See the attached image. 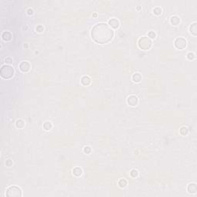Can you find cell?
Here are the masks:
<instances>
[{
    "instance_id": "cell-8",
    "label": "cell",
    "mask_w": 197,
    "mask_h": 197,
    "mask_svg": "<svg viewBox=\"0 0 197 197\" xmlns=\"http://www.w3.org/2000/svg\"><path fill=\"white\" fill-rule=\"evenodd\" d=\"M108 25H109L112 29H118L119 26V21L117 19V18H112L109 20V22H108Z\"/></svg>"
},
{
    "instance_id": "cell-6",
    "label": "cell",
    "mask_w": 197,
    "mask_h": 197,
    "mask_svg": "<svg viewBox=\"0 0 197 197\" xmlns=\"http://www.w3.org/2000/svg\"><path fill=\"white\" fill-rule=\"evenodd\" d=\"M18 68L22 72H27L31 69V64L27 61H22L20 62Z\"/></svg>"
},
{
    "instance_id": "cell-11",
    "label": "cell",
    "mask_w": 197,
    "mask_h": 197,
    "mask_svg": "<svg viewBox=\"0 0 197 197\" xmlns=\"http://www.w3.org/2000/svg\"><path fill=\"white\" fill-rule=\"evenodd\" d=\"M12 37V36L10 32H9V31H5V32H3L2 34V39L4 41H9V40H11Z\"/></svg>"
},
{
    "instance_id": "cell-10",
    "label": "cell",
    "mask_w": 197,
    "mask_h": 197,
    "mask_svg": "<svg viewBox=\"0 0 197 197\" xmlns=\"http://www.w3.org/2000/svg\"><path fill=\"white\" fill-rule=\"evenodd\" d=\"M91 78L90 77V76H88V75H84V76H82V77L81 78V83L83 85V86H89V85H90L91 84Z\"/></svg>"
},
{
    "instance_id": "cell-9",
    "label": "cell",
    "mask_w": 197,
    "mask_h": 197,
    "mask_svg": "<svg viewBox=\"0 0 197 197\" xmlns=\"http://www.w3.org/2000/svg\"><path fill=\"white\" fill-rule=\"evenodd\" d=\"M187 191L190 194H194L197 191V186L196 184L193 182V183H189L187 186Z\"/></svg>"
},
{
    "instance_id": "cell-13",
    "label": "cell",
    "mask_w": 197,
    "mask_h": 197,
    "mask_svg": "<svg viewBox=\"0 0 197 197\" xmlns=\"http://www.w3.org/2000/svg\"><path fill=\"white\" fill-rule=\"evenodd\" d=\"M189 32H190V33L193 34L195 36L197 35V23L196 22H193L191 25H190Z\"/></svg>"
},
{
    "instance_id": "cell-2",
    "label": "cell",
    "mask_w": 197,
    "mask_h": 197,
    "mask_svg": "<svg viewBox=\"0 0 197 197\" xmlns=\"http://www.w3.org/2000/svg\"><path fill=\"white\" fill-rule=\"evenodd\" d=\"M15 74V69L10 65H4L2 66L1 69H0V75L5 79H11L12 76Z\"/></svg>"
},
{
    "instance_id": "cell-27",
    "label": "cell",
    "mask_w": 197,
    "mask_h": 197,
    "mask_svg": "<svg viewBox=\"0 0 197 197\" xmlns=\"http://www.w3.org/2000/svg\"><path fill=\"white\" fill-rule=\"evenodd\" d=\"M27 12H28V14L29 15H33V13H34V11L32 9H29L28 10H27Z\"/></svg>"
},
{
    "instance_id": "cell-4",
    "label": "cell",
    "mask_w": 197,
    "mask_h": 197,
    "mask_svg": "<svg viewBox=\"0 0 197 197\" xmlns=\"http://www.w3.org/2000/svg\"><path fill=\"white\" fill-rule=\"evenodd\" d=\"M138 46L143 50H149L152 46V41L149 37L143 36L139 39Z\"/></svg>"
},
{
    "instance_id": "cell-1",
    "label": "cell",
    "mask_w": 197,
    "mask_h": 197,
    "mask_svg": "<svg viewBox=\"0 0 197 197\" xmlns=\"http://www.w3.org/2000/svg\"><path fill=\"white\" fill-rule=\"evenodd\" d=\"M91 37L99 44H106L113 39L114 31L107 23L99 22L92 27Z\"/></svg>"
},
{
    "instance_id": "cell-20",
    "label": "cell",
    "mask_w": 197,
    "mask_h": 197,
    "mask_svg": "<svg viewBox=\"0 0 197 197\" xmlns=\"http://www.w3.org/2000/svg\"><path fill=\"white\" fill-rule=\"evenodd\" d=\"M148 37L149 38V39H155V38L156 37V33H155L154 31H150L149 32V33H148Z\"/></svg>"
},
{
    "instance_id": "cell-22",
    "label": "cell",
    "mask_w": 197,
    "mask_h": 197,
    "mask_svg": "<svg viewBox=\"0 0 197 197\" xmlns=\"http://www.w3.org/2000/svg\"><path fill=\"white\" fill-rule=\"evenodd\" d=\"M139 174V172L136 170V169H132L131 170V172H130V176L133 178H136Z\"/></svg>"
},
{
    "instance_id": "cell-19",
    "label": "cell",
    "mask_w": 197,
    "mask_h": 197,
    "mask_svg": "<svg viewBox=\"0 0 197 197\" xmlns=\"http://www.w3.org/2000/svg\"><path fill=\"white\" fill-rule=\"evenodd\" d=\"M118 184H119V186L121 187V188H124L127 185V181L125 179H121L119 180Z\"/></svg>"
},
{
    "instance_id": "cell-24",
    "label": "cell",
    "mask_w": 197,
    "mask_h": 197,
    "mask_svg": "<svg viewBox=\"0 0 197 197\" xmlns=\"http://www.w3.org/2000/svg\"><path fill=\"white\" fill-rule=\"evenodd\" d=\"M195 58V54L193 53H189L187 54V59L189 60H193Z\"/></svg>"
},
{
    "instance_id": "cell-17",
    "label": "cell",
    "mask_w": 197,
    "mask_h": 197,
    "mask_svg": "<svg viewBox=\"0 0 197 197\" xmlns=\"http://www.w3.org/2000/svg\"><path fill=\"white\" fill-rule=\"evenodd\" d=\"M179 132H180V134L182 135V136H186L188 134V132H189V129L187 128L186 126H182L179 129Z\"/></svg>"
},
{
    "instance_id": "cell-15",
    "label": "cell",
    "mask_w": 197,
    "mask_h": 197,
    "mask_svg": "<svg viewBox=\"0 0 197 197\" xmlns=\"http://www.w3.org/2000/svg\"><path fill=\"white\" fill-rule=\"evenodd\" d=\"M25 123L23 121L22 119H17L16 122V126L17 127L18 129H22L23 127L25 126Z\"/></svg>"
},
{
    "instance_id": "cell-12",
    "label": "cell",
    "mask_w": 197,
    "mask_h": 197,
    "mask_svg": "<svg viewBox=\"0 0 197 197\" xmlns=\"http://www.w3.org/2000/svg\"><path fill=\"white\" fill-rule=\"evenodd\" d=\"M170 22L173 25H178L180 22V18L177 16H173L170 18Z\"/></svg>"
},
{
    "instance_id": "cell-5",
    "label": "cell",
    "mask_w": 197,
    "mask_h": 197,
    "mask_svg": "<svg viewBox=\"0 0 197 197\" xmlns=\"http://www.w3.org/2000/svg\"><path fill=\"white\" fill-rule=\"evenodd\" d=\"M174 46L177 49H179V50H182V49H184L186 46H187V42L186 40L184 39L182 37H178L175 39V42H174Z\"/></svg>"
},
{
    "instance_id": "cell-3",
    "label": "cell",
    "mask_w": 197,
    "mask_h": 197,
    "mask_svg": "<svg viewBox=\"0 0 197 197\" xmlns=\"http://www.w3.org/2000/svg\"><path fill=\"white\" fill-rule=\"evenodd\" d=\"M5 196L8 197H20L22 196V190L17 186H11L6 189Z\"/></svg>"
},
{
    "instance_id": "cell-21",
    "label": "cell",
    "mask_w": 197,
    "mask_h": 197,
    "mask_svg": "<svg viewBox=\"0 0 197 197\" xmlns=\"http://www.w3.org/2000/svg\"><path fill=\"white\" fill-rule=\"evenodd\" d=\"M153 12H154V14L159 16V15H160L162 13V9L160 7H156L153 9Z\"/></svg>"
},
{
    "instance_id": "cell-18",
    "label": "cell",
    "mask_w": 197,
    "mask_h": 197,
    "mask_svg": "<svg viewBox=\"0 0 197 197\" xmlns=\"http://www.w3.org/2000/svg\"><path fill=\"white\" fill-rule=\"evenodd\" d=\"M43 128L45 129V130H46V131H49L50 129H52V128H53V124H52V123L46 122L45 123L43 124Z\"/></svg>"
},
{
    "instance_id": "cell-7",
    "label": "cell",
    "mask_w": 197,
    "mask_h": 197,
    "mask_svg": "<svg viewBox=\"0 0 197 197\" xmlns=\"http://www.w3.org/2000/svg\"><path fill=\"white\" fill-rule=\"evenodd\" d=\"M127 103L130 106H136L139 103V99L135 95H130L127 98Z\"/></svg>"
},
{
    "instance_id": "cell-28",
    "label": "cell",
    "mask_w": 197,
    "mask_h": 197,
    "mask_svg": "<svg viewBox=\"0 0 197 197\" xmlns=\"http://www.w3.org/2000/svg\"><path fill=\"white\" fill-rule=\"evenodd\" d=\"M12 164V160H8L7 161H6V165H7V166H10Z\"/></svg>"
},
{
    "instance_id": "cell-26",
    "label": "cell",
    "mask_w": 197,
    "mask_h": 197,
    "mask_svg": "<svg viewBox=\"0 0 197 197\" xmlns=\"http://www.w3.org/2000/svg\"><path fill=\"white\" fill-rule=\"evenodd\" d=\"M43 26L42 25H38V26L36 27V30L39 32V33H42V32L43 31Z\"/></svg>"
},
{
    "instance_id": "cell-25",
    "label": "cell",
    "mask_w": 197,
    "mask_h": 197,
    "mask_svg": "<svg viewBox=\"0 0 197 197\" xmlns=\"http://www.w3.org/2000/svg\"><path fill=\"white\" fill-rule=\"evenodd\" d=\"M5 61L6 62V64L9 65V64H11V63L12 62V59L11 58V57H7V58L5 59Z\"/></svg>"
},
{
    "instance_id": "cell-16",
    "label": "cell",
    "mask_w": 197,
    "mask_h": 197,
    "mask_svg": "<svg viewBox=\"0 0 197 197\" xmlns=\"http://www.w3.org/2000/svg\"><path fill=\"white\" fill-rule=\"evenodd\" d=\"M72 173L75 176H80L82 174V169L80 167H75L73 169Z\"/></svg>"
},
{
    "instance_id": "cell-23",
    "label": "cell",
    "mask_w": 197,
    "mask_h": 197,
    "mask_svg": "<svg viewBox=\"0 0 197 197\" xmlns=\"http://www.w3.org/2000/svg\"><path fill=\"white\" fill-rule=\"evenodd\" d=\"M83 151H84L85 153H86V154H90V152H91V151H92V149H91L90 146H85L84 149H83Z\"/></svg>"
},
{
    "instance_id": "cell-14",
    "label": "cell",
    "mask_w": 197,
    "mask_h": 197,
    "mask_svg": "<svg viewBox=\"0 0 197 197\" xmlns=\"http://www.w3.org/2000/svg\"><path fill=\"white\" fill-rule=\"evenodd\" d=\"M142 79H143V77H142V75L140 73L136 72V73L132 75V80L134 81L135 82H136V83H138V82H140Z\"/></svg>"
}]
</instances>
